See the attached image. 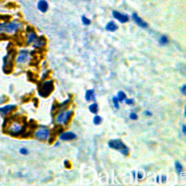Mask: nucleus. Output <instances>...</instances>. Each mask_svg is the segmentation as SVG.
Wrapping results in <instances>:
<instances>
[{
	"instance_id": "obj_28",
	"label": "nucleus",
	"mask_w": 186,
	"mask_h": 186,
	"mask_svg": "<svg viewBox=\"0 0 186 186\" xmlns=\"http://www.w3.org/2000/svg\"><path fill=\"white\" fill-rule=\"evenodd\" d=\"M125 103L128 105H132L134 103V100L132 99H126L125 100Z\"/></svg>"
},
{
	"instance_id": "obj_2",
	"label": "nucleus",
	"mask_w": 186,
	"mask_h": 186,
	"mask_svg": "<svg viewBox=\"0 0 186 186\" xmlns=\"http://www.w3.org/2000/svg\"><path fill=\"white\" fill-rule=\"evenodd\" d=\"M108 146L110 148H113L114 150H117L122 153L124 156H127L129 155V148L127 145L119 139L111 140L108 142Z\"/></svg>"
},
{
	"instance_id": "obj_32",
	"label": "nucleus",
	"mask_w": 186,
	"mask_h": 186,
	"mask_svg": "<svg viewBox=\"0 0 186 186\" xmlns=\"http://www.w3.org/2000/svg\"><path fill=\"white\" fill-rule=\"evenodd\" d=\"M183 134H184V135H185L186 134V126L185 125V124H183Z\"/></svg>"
},
{
	"instance_id": "obj_11",
	"label": "nucleus",
	"mask_w": 186,
	"mask_h": 186,
	"mask_svg": "<svg viewBox=\"0 0 186 186\" xmlns=\"http://www.w3.org/2000/svg\"><path fill=\"white\" fill-rule=\"evenodd\" d=\"M76 138V135H75L74 132H63V133L61 134V136H60V139L65 141L72 140L75 139Z\"/></svg>"
},
{
	"instance_id": "obj_20",
	"label": "nucleus",
	"mask_w": 186,
	"mask_h": 186,
	"mask_svg": "<svg viewBox=\"0 0 186 186\" xmlns=\"http://www.w3.org/2000/svg\"><path fill=\"white\" fill-rule=\"evenodd\" d=\"M117 99H118L119 101H124V100L126 99V97H127V96H126V94L124 93L123 91H119V92H118V95H117Z\"/></svg>"
},
{
	"instance_id": "obj_18",
	"label": "nucleus",
	"mask_w": 186,
	"mask_h": 186,
	"mask_svg": "<svg viewBox=\"0 0 186 186\" xmlns=\"http://www.w3.org/2000/svg\"><path fill=\"white\" fill-rule=\"evenodd\" d=\"M89 110L92 114H97L98 111V105L97 103H92L89 106Z\"/></svg>"
},
{
	"instance_id": "obj_19",
	"label": "nucleus",
	"mask_w": 186,
	"mask_h": 186,
	"mask_svg": "<svg viewBox=\"0 0 186 186\" xmlns=\"http://www.w3.org/2000/svg\"><path fill=\"white\" fill-rule=\"evenodd\" d=\"M174 166H175L176 172H177L178 174H181V173L183 172V169L181 164H180L178 161H176L175 163H174Z\"/></svg>"
},
{
	"instance_id": "obj_16",
	"label": "nucleus",
	"mask_w": 186,
	"mask_h": 186,
	"mask_svg": "<svg viewBox=\"0 0 186 186\" xmlns=\"http://www.w3.org/2000/svg\"><path fill=\"white\" fill-rule=\"evenodd\" d=\"M106 29L107 31H108L114 32L118 29V26H117V25L116 24L114 21H110V22H109L107 25H106Z\"/></svg>"
},
{
	"instance_id": "obj_22",
	"label": "nucleus",
	"mask_w": 186,
	"mask_h": 186,
	"mask_svg": "<svg viewBox=\"0 0 186 186\" xmlns=\"http://www.w3.org/2000/svg\"><path fill=\"white\" fill-rule=\"evenodd\" d=\"M102 121V118L100 117V116H95L93 119V123H94L95 125H98L101 123Z\"/></svg>"
},
{
	"instance_id": "obj_9",
	"label": "nucleus",
	"mask_w": 186,
	"mask_h": 186,
	"mask_svg": "<svg viewBox=\"0 0 186 186\" xmlns=\"http://www.w3.org/2000/svg\"><path fill=\"white\" fill-rule=\"evenodd\" d=\"M29 59V52L26 50H22L19 52L18 58H17V62L18 63H23L27 61Z\"/></svg>"
},
{
	"instance_id": "obj_31",
	"label": "nucleus",
	"mask_w": 186,
	"mask_h": 186,
	"mask_svg": "<svg viewBox=\"0 0 186 186\" xmlns=\"http://www.w3.org/2000/svg\"><path fill=\"white\" fill-rule=\"evenodd\" d=\"M166 176H164V175H163L161 177V182L163 183H166Z\"/></svg>"
},
{
	"instance_id": "obj_12",
	"label": "nucleus",
	"mask_w": 186,
	"mask_h": 186,
	"mask_svg": "<svg viewBox=\"0 0 186 186\" xmlns=\"http://www.w3.org/2000/svg\"><path fill=\"white\" fill-rule=\"evenodd\" d=\"M15 108H16V106L15 105H7V106L0 108V114L3 116L7 115L10 112H11L12 110H14Z\"/></svg>"
},
{
	"instance_id": "obj_30",
	"label": "nucleus",
	"mask_w": 186,
	"mask_h": 186,
	"mask_svg": "<svg viewBox=\"0 0 186 186\" xmlns=\"http://www.w3.org/2000/svg\"><path fill=\"white\" fill-rule=\"evenodd\" d=\"M144 114H145L146 116H148V117H151V116L152 115V114L151 112H149L148 110H145V112H144Z\"/></svg>"
},
{
	"instance_id": "obj_8",
	"label": "nucleus",
	"mask_w": 186,
	"mask_h": 186,
	"mask_svg": "<svg viewBox=\"0 0 186 186\" xmlns=\"http://www.w3.org/2000/svg\"><path fill=\"white\" fill-rule=\"evenodd\" d=\"M113 16L121 23H127V22L129 21L128 15L120 13L118 11H114V12H113Z\"/></svg>"
},
{
	"instance_id": "obj_15",
	"label": "nucleus",
	"mask_w": 186,
	"mask_h": 186,
	"mask_svg": "<svg viewBox=\"0 0 186 186\" xmlns=\"http://www.w3.org/2000/svg\"><path fill=\"white\" fill-rule=\"evenodd\" d=\"M27 42H26V44H31L32 42H34L36 39H37L36 34L33 31L29 32L27 35Z\"/></svg>"
},
{
	"instance_id": "obj_35",
	"label": "nucleus",
	"mask_w": 186,
	"mask_h": 186,
	"mask_svg": "<svg viewBox=\"0 0 186 186\" xmlns=\"http://www.w3.org/2000/svg\"><path fill=\"white\" fill-rule=\"evenodd\" d=\"M156 180H156V181H157L158 183H159V176H158V177H157V178H156Z\"/></svg>"
},
{
	"instance_id": "obj_34",
	"label": "nucleus",
	"mask_w": 186,
	"mask_h": 186,
	"mask_svg": "<svg viewBox=\"0 0 186 186\" xmlns=\"http://www.w3.org/2000/svg\"><path fill=\"white\" fill-rule=\"evenodd\" d=\"M132 174H133V177H134V179H135V171L132 172Z\"/></svg>"
},
{
	"instance_id": "obj_27",
	"label": "nucleus",
	"mask_w": 186,
	"mask_h": 186,
	"mask_svg": "<svg viewBox=\"0 0 186 186\" xmlns=\"http://www.w3.org/2000/svg\"><path fill=\"white\" fill-rule=\"evenodd\" d=\"M20 153L23 155H26V154H28V153H29V152H28V150L26 149V148H23L20 150Z\"/></svg>"
},
{
	"instance_id": "obj_13",
	"label": "nucleus",
	"mask_w": 186,
	"mask_h": 186,
	"mask_svg": "<svg viewBox=\"0 0 186 186\" xmlns=\"http://www.w3.org/2000/svg\"><path fill=\"white\" fill-rule=\"evenodd\" d=\"M37 7L39 10L41 11L42 12H46L49 8L48 3L45 0H40L37 4Z\"/></svg>"
},
{
	"instance_id": "obj_33",
	"label": "nucleus",
	"mask_w": 186,
	"mask_h": 186,
	"mask_svg": "<svg viewBox=\"0 0 186 186\" xmlns=\"http://www.w3.org/2000/svg\"><path fill=\"white\" fill-rule=\"evenodd\" d=\"M138 179H140V180H141V179L142 178V173H141V172H138Z\"/></svg>"
},
{
	"instance_id": "obj_4",
	"label": "nucleus",
	"mask_w": 186,
	"mask_h": 186,
	"mask_svg": "<svg viewBox=\"0 0 186 186\" xmlns=\"http://www.w3.org/2000/svg\"><path fill=\"white\" fill-rule=\"evenodd\" d=\"M15 55V52H9L3 58V70L5 73H10L13 66V60Z\"/></svg>"
},
{
	"instance_id": "obj_29",
	"label": "nucleus",
	"mask_w": 186,
	"mask_h": 186,
	"mask_svg": "<svg viewBox=\"0 0 186 186\" xmlns=\"http://www.w3.org/2000/svg\"><path fill=\"white\" fill-rule=\"evenodd\" d=\"M64 164H65V166L66 167V168L69 169L70 167H71V164H70V162L68 161L65 160V161H64Z\"/></svg>"
},
{
	"instance_id": "obj_26",
	"label": "nucleus",
	"mask_w": 186,
	"mask_h": 186,
	"mask_svg": "<svg viewBox=\"0 0 186 186\" xmlns=\"http://www.w3.org/2000/svg\"><path fill=\"white\" fill-rule=\"evenodd\" d=\"M180 92L183 93L184 95H186V84H184L181 88H180Z\"/></svg>"
},
{
	"instance_id": "obj_24",
	"label": "nucleus",
	"mask_w": 186,
	"mask_h": 186,
	"mask_svg": "<svg viewBox=\"0 0 186 186\" xmlns=\"http://www.w3.org/2000/svg\"><path fill=\"white\" fill-rule=\"evenodd\" d=\"M113 100V103H114V107L116 108L119 109V100L118 99H117V97H114L112 99Z\"/></svg>"
},
{
	"instance_id": "obj_17",
	"label": "nucleus",
	"mask_w": 186,
	"mask_h": 186,
	"mask_svg": "<svg viewBox=\"0 0 186 186\" xmlns=\"http://www.w3.org/2000/svg\"><path fill=\"white\" fill-rule=\"evenodd\" d=\"M46 44V40H44L42 37V39L40 37V38H37L36 40V41L34 42V45L33 47H43V46L45 45Z\"/></svg>"
},
{
	"instance_id": "obj_6",
	"label": "nucleus",
	"mask_w": 186,
	"mask_h": 186,
	"mask_svg": "<svg viewBox=\"0 0 186 186\" xmlns=\"http://www.w3.org/2000/svg\"><path fill=\"white\" fill-rule=\"evenodd\" d=\"M50 130L47 128H40L36 132L34 135L36 139L44 141L47 140V138L50 136Z\"/></svg>"
},
{
	"instance_id": "obj_1",
	"label": "nucleus",
	"mask_w": 186,
	"mask_h": 186,
	"mask_svg": "<svg viewBox=\"0 0 186 186\" xmlns=\"http://www.w3.org/2000/svg\"><path fill=\"white\" fill-rule=\"evenodd\" d=\"M7 129L6 132L9 135L12 136H18V135L23 134L25 131V126H23L19 121H11L8 123L7 127H4Z\"/></svg>"
},
{
	"instance_id": "obj_5",
	"label": "nucleus",
	"mask_w": 186,
	"mask_h": 186,
	"mask_svg": "<svg viewBox=\"0 0 186 186\" xmlns=\"http://www.w3.org/2000/svg\"><path fill=\"white\" fill-rule=\"evenodd\" d=\"M19 28V24L16 23H0V33L1 32H7V33H13L16 31Z\"/></svg>"
},
{
	"instance_id": "obj_3",
	"label": "nucleus",
	"mask_w": 186,
	"mask_h": 186,
	"mask_svg": "<svg viewBox=\"0 0 186 186\" xmlns=\"http://www.w3.org/2000/svg\"><path fill=\"white\" fill-rule=\"evenodd\" d=\"M53 89H54L53 81H46V82L42 83L41 85L39 87V94L43 97H48L51 94Z\"/></svg>"
},
{
	"instance_id": "obj_23",
	"label": "nucleus",
	"mask_w": 186,
	"mask_h": 186,
	"mask_svg": "<svg viewBox=\"0 0 186 186\" xmlns=\"http://www.w3.org/2000/svg\"><path fill=\"white\" fill-rule=\"evenodd\" d=\"M82 23H83L84 25H86V26L89 25L91 23V20H89V19H88L87 17H85L84 15L82 17Z\"/></svg>"
},
{
	"instance_id": "obj_14",
	"label": "nucleus",
	"mask_w": 186,
	"mask_h": 186,
	"mask_svg": "<svg viewBox=\"0 0 186 186\" xmlns=\"http://www.w3.org/2000/svg\"><path fill=\"white\" fill-rule=\"evenodd\" d=\"M85 99H86L87 101L94 100L95 99L94 89H89V90L87 91L86 94H85Z\"/></svg>"
},
{
	"instance_id": "obj_21",
	"label": "nucleus",
	"mask_w": 186,
	"mask_h": 186,
	"mask_svg": "<svg viewBox=\"0 0 186 186\" xmlns=\"http://www.w3.org/2000/svg\"><path fill=\"white\" fill-rule=\"evenodd\" d=\"M168 42L169 40L166 36H162L159 40V43H160L161 45H165L168 43Z\"/></svg>"
},
{
	"instance_id": "obj_7",
	"label": "nucleus",
	"mask_w": 186,
	"mask_h": 186,
	"mask_svg": "<svg viewBox=\"0 0 186 186\" xmlns=\"http://www.w3.org/2000/svg\"><path fill=\"white\" fill-rule=\"evenodd\" d=\"M73 114L72 110H68L66 112H62L57 117L56 121L58 124H65L68 123V120L70 119V118L71 117Z\"/></svg>"
},
{
	"instance_id": "obj_10",
	"label": "nucleus",
	"mask_w": 186,
	"mask_h": 186,
	"mask_svg": "<svg viewBox=\"0 0 186 186\" xmlns=\"http://www.w3.org/2000/svg\"><path fill=\"white\" fill-rule=\"evenodd\" d=\"M132 18L133 20H135V23L138 25L139 26H140L141 28H143V29H146V28L148 27V25L146 22H145L144 20H142L141 19V18H140L138 15L137 13H133L132 14Z\"/></svg>"
},
{
	"instance_id": "obj_25",
	"label": "nucleus",
	"mask_w": 186,
	"mask_h": 186,
	"mask_svg": "<svg viewBox=\"0 0 186 186\" xmlns=\"http://www.w3.org/2000/svg\"><path fill=\"white\" fill-rule=\"evenodd\" d=\"M129 118L132 120H137L138 119V116L135 113H131L129 114Z\"/></svg>"
}]
</instances>
